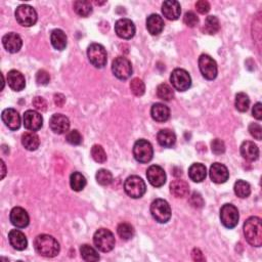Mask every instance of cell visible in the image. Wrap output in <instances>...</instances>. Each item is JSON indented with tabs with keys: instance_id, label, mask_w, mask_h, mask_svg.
Masks as SVG:
<instances>
[{
	"instance_id": "cell-1",
	"label": "cell",
	"mask_w": 262,
	"mask_h": 262,
	"mask_svg": "<svg viewBox=\"0 0 262 262\" xmlns=\"http://www.w3.org/2000/svg\"><path fill=\"white\" fill-rule=\"evenodd\" d=\"M34 248L39 255L52 258L59 255L61 247L59 242L49 234H39L34 240Z\"/></svg>"
},
{
	"instance_id": "cell-2",
	"label": "cell",
	"mask_w": 262,
	"mask_h": 262,
	"mask_svg": "<svg viewBox=\"0 0 262 262\" xmlns=\"http://www.w3.org/2000/svg\"><path fill=\"white\" fill-rule=\"evenodd\" d=\"M244 234L251 246L262 245V222L257 216H252L244 223Z\"/></svg>"
},
{
	"instance_id": "cell-3",
	"label": "cell",
	"mask_w": 262,
	"mask_h": 262,
	"mask_svg": "<svg viewBox=\"0 0 262 262\" xmlns=\"http://www.w3.org/2000/svg\"><path fill=\"white\" fill-rule=\"evenodd\" d=\"M93 243L96 249L107 253L114 249L116 241L111 231L107 229H99L94 233Z\"/></svg>"
},
{
	"instance_id": "cell-4",
	"label": "cell",
	"mask_w": 262,
	"mask_h": 262,
	"mask_svg": "<svg viewBox=\"0 0 262 262\" xmlns=\"http://www.w3.org/2000/svg\"><path fill=\"white\" fill-rule=\"evenodd\" d=\"M151 214L157 222L166 223L171 218L170 205L163 199H157L151 205Z\"/></svg>"
},
{
	"instance_id": "cell-5",
	"label": "cell",
	"mask_w": 262,
	"mask_h": 262,
	"mask_svg": "<svg viewBox=\"0 0 262 262\" xmlns=\"http://www.w3.org/2000/svg\"><path fill=\"white\" fill-rule=\"evenodd\" d=\"M125 193L132 199H139L147 192L146 183L137 175L129 176L124 184Z\"/></svg>"
},
{
	"instance_id": "cell-6",
	"label": "cell",
	"mask_w": 262,
	"mask_h": 262,
	"mask_svg": "<svg viewBox=\"0 0 262 262\" xmlns=\"http://www.w3.org/2000/svg\"><path fill=\"white\" fill-rule=\"evenodd\" d=\"M15 20L23 27H32L37 22V13L34 8L28 4H22L16 7Z\"/></svg>"
},
{
	"instance_id": "cell-7",
	"label": "cell",
	"mask_w": 262,
	"mask_h": 262,
	"mask_svg": "<svg viewBox=\"0 0 262 262\" xmlns=\"http://www.w3.org/2000/svg\"><path fill=\"white\" fill-rule=\"evenodd\" d=\"M87 57L90 62V64L94 66L95 68H104L107 65L108 62V55L106 48L102 44L92 43L89 45L87 49Z\"/></svg>"
},
{
	"instance_id": "cell-8",
	"label": "cell",
	"mask_w": 262,
	"mask_h": 262,
	"mask_svg": "<svg viewBox=\"0 0 262 262\" xmlns=\"http://www.w3.org/2000/svg\"><path fill=\"white\" fill-rule=\"evenodd\" d=\"M133 156L139 163H149L154 156L151 142L146 139H139L133 146Z\"/></svg>"
},
{
	"instance_id": "cell-9",
	"label": "cell",
	"mask_w": 262,
	"mask_h": 262,
	"mask_svg": "<svg viewBox=\"0 0 262 262\" xmlns=\"http://www.w3.org/2000/svg\"><path fill=\"white\" fill-rule=\"evenodd\" d=\"M240 219L238 208L232 204H225L220 209V220L227 229L236 228Z\"/></svg>"
},
{
	"instance_id": "cell-10",
	"label": "cell",
	"mask_w": 262,
	"mask_h": 262,
	"mask_svg": "<svg viewBox=\"0 0 262 262\" xmlns=\"http://www.w3.org/2000/svg\"><path fill=\"white\" fill-rule=\"evenodd\" d=\"M170 82L177 92H186L192 86V78L184 69H175L170 75Z\"/></svg>"
},
{
	"instance_id": "cell-11",
	"label": "cell",
	"mask_w": 262,
	"mask_h": 262,
	"mask_svg": "<svg viewBox=\"0 0 262 262\" xmlns=\"http://www.w3.org/2000/svg\"><path fill=\"white\" fill-rule=\"evenodd\" d=\"M113 74L120 80L128 79L132 74V65L128 59L118 57L113 61L112 64Z\"/></svg>"
},
{
	"instance_id": "cell-12",
	"label": "cell",
	"mask_w": 262,
	"mask_h": 262,
	"mask_svg": "<svg viewBox=\"0 0 262 262\" xmlns=\"http://www.w3.org/2000/svg\"><path fill=\"white\" fill-rule=\"evenodd\" d=\"M199 68L201 74L207 80H214L217 77V64L208 55H202L199 58Z\"/></svg>"
},
{
	"instance_id": "cell-13",
	"label": "cell",
	"mask_w": 262,
	"mask_h": 262,
	"mask_svg": "<svg viewBox=\"0 0 262 262\" xmlns=\"http://www.w3.org/2000/svg\"><path fill=\"white\" fill-rule=\"evenodd\" d=\"M115 32L122 39H131L135 35V26L129 19H120L115 24Z\"/></svg>"
},
{
	"instance_id": "cell-14",
	"label": "cell",
	"mask_w": 262,
	"mask_h": 262,
	"mask_svg": "<svg viewBox=\"0 0 262 262\" xmlns=\"http://www.w3.org/2000/svg\"><path fill=\"white\" fill-rule=\"evenodd\" d=\"M149 183L155 187L163 186L166 183V173L164 169L158 165H152L147 170Z\"/></svg>"
},
{
	"instance_id": "cell-15",
	"label": "cell",
	"mask_w": 262,
	"mask_h": 262,
	"mask_svg": "<svg viewBox=\"0 0 262 262\" xmlns=\"http://www.w3.org/2000/svg\"><path fill=\"white\" fill-rule=\"evenodd\" d=\"M23 121L25 128L33 132L39 130L43 125L42 116L38 112L33 110H28L25 112L23 116Z\"/></svg>"
},
{
	"instance_id": "cell-16",
	"label": "cell",
	"mask_w": 262,
	"mask_h": 262,
	"mask_svg": "<svg viewBox=\"0 0 262 262\" xmlns=\"http://www.w3.org/2000/svg\"><path fill=\"white\" fill-rule=\"evenodd\" d=\"M10 219L13 225H15L17 229H25L28 227L30 222L28 213H27V211L23 209L22 207L13 208L10 214Z\"/></svg>"
},
{
	"instance_id": "cell-17",
	"label": "cell",
	"mask_w": 262,
	"mask_h": 262,
	"mask_svg": "<svg viewBox=\"0 0 262 262\" xmlns=\"http://www.w3.org/2000/svg\"><path fill=\"white\" fill-rule=\"evenodd\" d=\"M49 127L57 134H64L68 132L70 128V121L65 115L55 114L51 116L49 120Z\"/></svg>"
},
{
	"instance_id": "cell-18",
	"label": "cell",
	"mask_w": 262,
	"mask_h": 262,
	"mask_svg": "<svg viewBox=\"0 0 262 262\" xmlns=\"http://www.w3.org/2000/svg\"><path fill=\"white\" fill-rule=\"evenodd\" d=\"M2 44L4 48L11 53L19 52L23 46V40L19 34L11 32L2 37Z\"/></svg>"
},
{
	"instance_id": "cell-19",
	"label": "cell",
	"mask_w": 262,
	"mask_h": 262,
	"mask_svg": "<svg viewBox=\"0 0 262 262\" xmlns=\"http://www.w3.org/2000/svg\"><path fill=\"white\" fill-rule=\"evenodd\" d=\"M209 174L212 182L218 185L227 183L230 177V172L228 168L220 163H214L210 167Z\"/></svg>"
},
{
	"instance_id": "cell-20",
	"label": "cell",
	"mask_w": 262,
	"mask_h": 262,
	"mask_svg": "<svg viewBox=\"0 0 262 262\" xmlns=\"http://www.w3.org/2000/svg\"><path fill=\"white\" fill-rule=\"evenodd\" d=\"M1 119L6 127L13 131L21 127V117L15 109H5L1 114Z\"/></svg>"
},
{
	"instance_id": "cell-21",
	"label": "cell",
	"mask_w": 262,
	"mask_h": 262,
	"mask_svg": "<svg viewBox=\"0 0 262 262\" xmlns=\"http://www.w3.org/2000/svg\"><path fill=\"white\" fill-rule=\"evenodd\" d=\"M162 13H163L166 19L170 21H176L179 19L180 14H182V7L179 2L175 0H167L162 5Z\"/></svg>"
},
{
	"instance_id": "cell-22",
	"label": "cell",
	"mask_w": 262,
	"mask_h": 262,
	"mask_svg": "<svg viewBox=\"0 0 262 262\" xmlns=\"http://www.w3.org/2000/svg\"><path fill=\"white\" fill-rule=\"evenodd\" d=\"M7 83L14 92H22L26 86V80L21 72L12 70L7 74Z\"/></svg>"
},
{
	"instance_id": "cell-23",
	"label": "cell",
	"mask_w": 262,
	"mask_h": 262,
	"mask_svg": "<svg viewBox=\"0 0 262 262\" xmlns=\"http://www.w3.org/2000/svg\"><path fill=\"white\" fill-rule=\"evenodd\" d=\"M8 241L14 249L17 251H23L28 246V241L25 233L19 230H12L8 233Z\"/></svg>"
},
{
	"instance_id": "cell-24",
	"label": "cell",
	"mask_w": 262,
	"mask_h": 262,
	"mask_svg": "<svg viewBox=\"0 0 262 262\" xmlns=\"http://www.w3.org/2000/svg\"><path fill=\"white\" fill-rule=\"evenodd\" d=\"M241 155L247 161H256L259 158V149L253 141L246 140L241 144Z\"/></svg>"
},
{
	"instance_id": "cell-25",
	"label": "cell",
	"mask_w": 262,
	"mask_h": 262,
	"mask_svg": "<svg viewBox=\"0 0 262 262\" xmlns=\"http://www.w3.org/2000/svg\"><path fill=\"white\" fill-rule=\"evenodd\" d=\"M151 115L152 118L156 122L163 123L170 118V110L164 104L157 103L155 105H153L151 109Z\"/></svg>"
},
{
	"instance_id": "cell-26",
	"label": "cell",
	"mask_w": 262,
	"mask_h": 262,
	"mask_svg": "<svg viewBox=\"0 0 262 262\" xmlns=\"http://www.w3.org/2000/svg\"><path fill=\"white\" fill-rule=\"evenodd\" d=\"M164 21L159 15L153 14L147 19V29L152 35H159L164 29Z\"/></svg>"
},
{
	"instance_id": "cell-27",
	"label": "cell",
	"mask_w": 262,
	"mask_h": 262,
	"mask_svg": "<svg viewBox=\"0 0 262 262\" xmlns=\"http://www.w3.org/2000/svg\"><path fill=\"white\" fill-rule=\"evenodd\" d=\"M170 193L176 198H185L189 194L188 184L182 179L173 180L170 184Z\"/></svg>"
},
{
	"instance_id": "cell-28",
	"label": "cell",
	"mask_w": 262,
	"mask_h": 262,
	"mask_svg": "<svg viewBox=\"0 0 262 262\" xmlns=\"http://www.w3.org/2000/svg\"><path fill=\"white\" fill-rule=\"evenodd\" d=\"M157 139L160 146L164 148H171L176 142V135L172 130L162 129L157 134Z\"/></svg>"
},
{
	"instance_id": "cell-29",
	"label": "cell",
	"mask_w": 262,
	"mask_h": 262,
	"mask_svg": "<svg viewBox=\"0 0 262 262\" xmlns=\"http://www.w3.org/2000/svg\"><path fill=\"white\" fill-rule=\"evenodd\" d=\"M50 41L52 46L57 50H64L67 47V35L61 29H56L51 32Z\"/></svg>"
},
{
	"instance_id": "cell-30",
	"label": "cell",
	"mask_w": 262,
	"mask_h": 262,
	"mask_svg": "<svg viewBox=\"0 0 262 262\" xmlns=\"http://www.w3.org/2000/svg\"><path fill=\"white\" fill-rule=\"evenodd\" d=\"M188 176L195 183H202L207 176V169L201 163H194L188 168Z\"/></svg>"
},
{
	"instance_id": "cell-31",
	"label": "cell",
	"mask_w": 262,
	"mask_h": 262,
	"mask_svg": "<svg viewBox=\"0 0 262 262\" xmlns=\"http://www.w3.org/2000/svg\"><path fill=\"white\" fill-rule=\"evenodd\" d=\"M22 144L24 148L28 151H36L39 148L40 139L35 132H25L22 135Z\"/></svg>"
},
{
	"instance_id": "cell-32",
	"label": "cell",
	"mask_w": 262,
	"mask_h": 262,
	"mask_svg": "<svg viewBox=\"0 0 262 262\" xmlns=\"http://www.w3.org/2000/svg\"><path fill=\"white\" fill-rule=\"evenodd\" d=\"M74 11L78 15L86 17L92 15V5L87 0H78L74 2Z\"/></svg>"
},
{
	"instance_id": "cell-33",
	"label": "cell",
	"mask_w": 262,
	"mask_h": 262,
	"mask_svg": "<svg viewBox=\"0 0 262 262\" xmlns=\"http://www.w3.org/2000/svg\"><path fill=\"white\" fill-rule=\"evenodd\" d=\"M70 185L75 192H80L86 185V178L80 172H74L70 176Z\"/></svg>"
},
{
	"instance_id": "cell-34",
	"label": "cell",
	"mask_w": 262,
	"mask_h": 262,
	"mask_svg": "<svg viewBox=\"0 0 262 262\" xmlns=\"http://www.w3.org/2000/svg\"><path fill=\"white\" fill-rule=\"evenodd\" d=\"M220 29L219 20L215 15H209L206 17L204 24V31L207 34L214 35L217 33Z\"/></svg>"
},
{
	"instance_id": "cell-35",
	"label": "cell",
	"mask_w": 262,
	"mask_h": 262,
	"mask_svg": "<svg viewBox=\"0 0 262 262\" xmlns=\"http://www.w3.org/2000/svg\"><path fill=\"white\" fill-rule=\"evenodd\" d=\"M233 189L234 194L241 199L248 198L251 194V186L245 180H238V182L234 184Z\"/></svg>"
},
{
	"instance_id": "cell-36",
	"label": "cell",
	"mask_w": 262,
	"mask_h": 262,
	"mask_svg": "<svg viewBox=\"0 0 262 262\" xmlns=\"http://www.w3.org/2000/svg\"><path fill=\"white\" fill-rule=\"evenodd\" d=\"M80 253H81V257H82L85 261L92 262V261H98L99 260L98 253L92 246L87 245V244L81 246Z\"/></svg>"
},
{
	"instance_id": "cell-37",
	"label": "cell",
	"mask_w": 262,
	"mask_h": 262,
	"mask_svg": "<svg viewBox=\"0 0 262 262\" xmlns=\"http://www.w3.org/2000/svg\"><path fill=\"white\" fill-rule=\"evenodd\" d=\"M117 232H118L119 237L122 240L128 241L134 236V229L131 224L127 222H122L118 225V228H117Z\"/></svg>"
},
{
	"instance_id": "cell-38",
	"label": "cell",
	"mask_w": 262,
	"mask_h": 262,
	"mask_svg": "<svg viewBox=\"0 0 262 262\" xmlns=\"http://www.w3.org/2000/svg\"><path fill=\"white\" fill-rule=\"evenodd\" d=\"M157 95L163 101L169 102L174 97V92L172 87H170L168 84L162 83L157 87Z\"/></svg>"
},
{
	"instance_id": "cell-39",
	"label": "cell",
	"mask_w": 262,
	"mask_h": 262,
	"mask_svg": "<svg viewBox=\"0 0 262 262\" xmlns=\"http://www.w3.org/2000/svg\"><path fill=\"white\" fill-rule=\"evenodd\" d=\"M234 106H236V109L239 112H241V113L247 112L249 109V106H250L249 96L244 92L238 93L236 95V102H234Z\"/></svg>"
},
{
	"instance_id": "cell-40",
	"label": "cell",
	"mask_w": 262,
	"mask_h": 262,
	"mask_svg": "<svg viewBox=\"0 0 262 262\" xmlns=\"http://www.w3.org/2000/svg\"><path fill=\"white\" fill-rule=\"evenodd\" d=\"M95 178H96L97 184L104 186L111 185L113 182V175L110 171L107 169H99L96 172Z\"/></svg>"
},
{
	"instance_id": "cell-41",
	"label": "cell",
	"mask_w": 262,
	"mask_h": 262,
	"mask_svg": "<svg viewBox=\"0 0 262 262\" xmlns=\"http://www.w3.org/2000/svg\"><path fill=\"white\" fill-rule=\"evenodd\" d=\"M130 89L135 96H141L146 92V85L141 79L134 78L130 82Z\"/></svg>"
},
{
	"instance_id": "cell-42",
	"label": "cell",
	"mask_w": 262,
	"mask_h": 262,
	"mask_svg": "<svg viewBox=\"0 0 262 262\" xmlns=\"http://www.w3.org/2000/svg\"><path fill=\"white\" fill-rule=\"evenodd\" d=\"M92 157L97 163H105L107 161V154L104 148L99 144H94L92 148Z\"/></svg>"
},
{
	"instance_id": "cell-43",
	"label": "cell",
	"mask_w": 262,
	"mask_h": 262,
	"mask_svg": "<svg viewBox=\"0 0 262 262\" xmlns=\"http://www.w3.org/2000/svg\"><path fill=\"white\" fill-rule=\"evenodd\" d=\"M66 139L70 144H73V146H79V144L82 142V135L80 134L78 130H71L70 132H68Z\"/></svg>"
},
{
	"instance_id": "cell-44",
	"label": "cell",
	"mask_w": 262,
	"mask_h": 262,
	"mask_svg": "<svg viewBox=\"0 0 262 262\" xmlns=\"http://www.w3.org/2000/svg\"><path fill=\"white\" fill-rule=\"evenodd\" d=\"M184 23L189 28H194L199 24V17L194 12H187L184 16Z\"/></svg>"
},
{
	"instance_id": "cell-45",
	"label": "cell",
	"mask_w": 262,
	"mask_h": 262,
	"mask_svg": "<svg viewBox=\"0 0 262 262\" xmlns=\"http://www.w3.org/2000/svg\"><path fill=\"white\" fill-rule=\"evenodd\" d=\"M188 202L194 208H197V209H200V208H202L205 205L203 197L199 193H193L192 196L188 199Z\"/></svg>"
},
{
	"instance_id": "cell-46",
	"label": "cell",
	"mask_w": 262,
	"mask_h": 262,
	"mask_svg": "<svg viewBox=\"0 0 262 262\" xmlns=\"http://www.w3.org/2000/svg\"><path fill=\"white\" fill-rule=\"evenodd\" d=\"M211 150L215 155H221L225 152V144L221 139H215L211 142Z\"/></svg>"
},
{
	"instance_id": "cell-47",
	"label": "cell",
	"mask_w": 262,
	"mask_h": 262,
	"mask_svg": "<svg viewBox=\"0 0 262 262\" xmlns=\"http://www.w3.org/2000/svg\"><path fill=\"white\" fill-rule=\"evenodd\" d=\"M50 81V76L45 70H40L36 74V82L39 85H47Z\"/></svg>"
},
{
	"instance_id": "cell-48",
	"label": "cell",
	"mask_w": 262,
	"mask_h": 262,
	"mask_svg": "<svg viewBox=\"0 0 262 262\" xmlns=\"http://www.w3.org/2000/svg\"><path fill=\"white\" fill-rule=\"evenodd\" d=\"M249 132L255 139H262V128L258 123H251L249 125Z\"/></svg>"
},
{
	"instance_id": "cell-49",
	"label": "cell",
	"mask_w": 262,
	"mask_h": 262,
	"mask_svg": "<svg viewBox=\"0 0 262 262\" xmlns=\"http://www.w3.org/2000/svg\"><path fill=\"white\" fill-rule=\"evenodd\" d=\"M32 104L35 107V109L40 111V112H45V111L47 110V103H46V101H45V99L43 97L36 96L33 99Z\"/></svg>"
},
{
	"instance_id": "cell-50",
	"label": "cell",
	"mask_w": 262,
	"mask_h": 262,
	"mask_svg": "<svg viewBox=\"0 0 262 262\" xmlns=\"http://www.w3.org/2000/svg\"><path fill=\"white\" fill-rule=\"evenodd\" d=\"M196 8L199 13L202 14V15H205L207 13H209L210 4H209V2L206 1V0H200V1H198L196 3Z\"/></svg>"
},
{
	"instance_id": "cell-51",
	"label": "cell",
	"mask_w": 262,
	"mask_h": 262,
	"mask_svg": "<svg viewBox=\"0 0 262 262\" xmlns=\"http://www.w3.org/2000/svg\"><path fill=\"white\" fill-rule=\"evenodd\" d=\"M252 114L257 120L262 119V105H261V103H257L254 107H253Z\"/></svg>"
},
{
	"instance_id": "cell-52",
	"label": "cell",
	"mask_w": 262,
	"mask_h": 262,
	"mask_svg": "<svg viewBox=\"0 0 262 262\" xmlns=\"http://www.w3.org/2000/svg\"><path fill=\"white\" fill-rule=\"evenodd\" d=\"M192 257L195 261H205V257L203 255V253L200 249H197L195 248L193 251H192Z\"/></svg>"
},
{
	"instance_id": "cell-53",
	"label": "cell",
	"mask_w": 262,
	"mask_h": 262,
	"mask_svg": "<svg viewBox=\"0 0 262 262\" xmlns=\"http://www.w3.org/2000/svg\"><path fill=\"white\" fill-rule=\"evenodd\" d=\"M55 103L58 107H62L65 105L66 103V97L64 94H62V93H58L55 95Z\"/></svg>"
},
{
	"instance_id": "cell-54",
	"label": "cell",
	"mask_w": 262,
	"mask_h": 262,
	"mask_svg": "<svg viewBox=\"0 0 262 262\" xmlns=\"http://www.w3.org/2000/svg\"><path fill=\"white\" fill-rule=\"evenodd\" d=\"M1 166H2V175H1V178L3 179L4 176H5V173H6V169H5V164L3 160H1Z\"/></svg>"
}]
</instances>
